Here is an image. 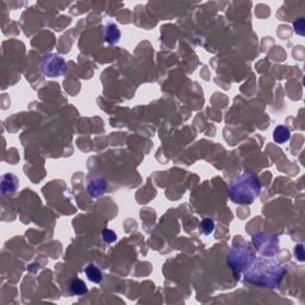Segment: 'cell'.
<instances>
[{"instance_id": "1", "label": "cell", "mask_w": 305, "mask_h": 305, "mask_svg": "<svg viewBox=\"0 0 305 305\" xmlns=\"http://www.w3.org/2000/svg\"><path fill=\"white\" fill-rule=\"evenodd\" d=\"M244 282L261 287L274 288L279 286L286 273L285 267L277 261L267 258L254 260L252 266L245 269Z\"/></svg>"}, {"instance_id": "2", "label": "cell", "mask_w": 305, "mask_h": 305, "mask_svg": "<svg viewBox=\"0 0 305 305\" xmlns=\"http://www.w3.org/2000/svg\"><path fill=\"white\" fill-rule=\"evenodd\" d=\"M260 193V179L250 172H245V173L236 177L229 186V197H230V201L235 204L248 205L254 203Z\"/></svg>"}, {"instance_id": "3", "label": "cell", "mask_w": 305, "mask_h": 305, "mask_svg": "<svg viewBox=\"0 0 305 305\" xmlns=\"http://www.w3.org/2000/svg\"><path fill=\"white\" fill-rule=\"evenodd\" d=\"M255 260V254L247 242L236 241L231 247L228 255V264L233 269L234 274L239 277L245 269L249 268Z\"/></svg>"}, {"instance_id": "4", "label": "cell", "mask_w": 305, "mask_h": 305, "mask_svg": "<svg viewBox=\"0 0 305 305\" xmlns=\"http://www.w3.org/2000/svg\"><path fill=\"white\" fill-rule=\"evenodd\" d=\"M41 71L47 78H58L63 75L67 71V63L64 59L58 54H45L42 58Z\"/></svg>"}, {"instance_id": "5", "label": "cell", "mask_w": 305, "mask_h": 305, "mask_svg": "<svg viewBox=\"0 0 305 305\" xmlns=\"http://www.w3.org/2000/svg\"><path fill=\"white\" fill-rule=\"evenodd\" d=\"M255 248L264 256H274L279 250V237L275 235L259 233L253 236Z\"/></svg>"}, {"instance_id": "6", "label": "cell", "mask_w": 305, "mask_h": 305, "mask_svg": "<svg viewBox=\"0 0 305 305\" xmlns=\"http://www.w3.org/2000/svg\"><path fill=\"white\" fill-rule=\"evenodd\" d=\"M106 188H107L106 179L102 177L93 178V179L88 180L87 183V192L92 198L101 197L102 194L106 191Z\"/></svg>"}, {"instance_id": "7", "label": "cell", "mask_w": 305, "mask_h": 305, "mask_svg": "<svg viewBox=\"0 0 305 305\" xmlns=\"http://www.w3.org/2000/svg\"><path fill=\"white\" fill-rule=\"evenodd\" d=\"M18 187V179L16 175L13 174H5L2 177L1 182V194L2 196H6V194H12L16 192Z\"/></svg>"}, {"instance_id": "8", "label": "cell", "mask_w": 305, "mask_h": 305, "mask_svg": "<svg viewBox=\"0 0 305 305\" xmlns=\"http://www.w3.org/2000/svg\"><path fill=\"white\" fill-rule=\"evenodd\" d=\"M102 39L109 44H116L121 40V30L116 24L110 23L104 28V34H102Z\"/></svg>"}, {"instance_id": "9", "label": "cell", "mask_w": 305, "mask_h": 305, "mask_svg": "<svg viewBox=\"0 0 305 305\" xmlns=\"http://www.w3.org/2000/svg\"><path fill=\"white\" fill-rule=\"evenodd\" d=\"M85 274L90 282L94 283V284H99L102 280V272L97 264H90L85 269Z\"/></svg>"}, {"instance_id": "10", "label": "cell", "mask_w": 305, "mask_h": 305, "mask_svg": "<svg viewBox=\"0 0 305 305\" xmlns=\"http://www.w3.org/2000/svg\"><path fill=\"white\" fill-rule=\"evenodd\" d=\"M291 137L290 129L286 128L284 125H279L274 129L273 131V140L279 144L287 142Z\"/></svg>"}, {"instance_id": "11", "label": "cell", "mask_w": 305, "mask_h": 305, "mask_svg": "<svg viewBox=\"0 0 305 305\" xmlns=\"http://www.w3.org/2000/svg\"><path fill=\"white\" fill-rule=\"evenodd\" d=\"M69 291L74 296H83L88 292V288L83 280L74 279L69 285Z\"/></svg>"}, {"instance_id": "12", "label": "cell", "mask_w": 305, "mask_h": 305, "mask_svg": "<svg viewBox=\"0 0 305 305\" xmlns=\"http://www.w3.org/2000/svg\"><path fill=\"white\" fill-rule=\"evenodd\" d=\"M199 228H201V231L204 235H209V234H211L212 231H214L215 222L212 220H210V218H204V220L202 221Z\"/></svg>"}, {"instance_id": "13", "label": "cell", "mask_w": 305, "mask_h": 305, "mask_svg": "<svg viewBox=\"0 0 305 305\" xmlns=\"http://www.w3.org/2000/svg\"><path fill=\"white\" fill-rule=\"evenodd\" d=\"M102 240H104L106 244H113V242L117 240L116 234L113 233L112 230H109V229H104V230L102 231Z\"/></svg>"}, {"instance_id": "14", "label": "cell", "mask_w": 305, "mask_h": 305, "mask_svg": "<svg viewBox=\"0 0 305 305\" xmlns=\"http://www.w3.org/2000/svg\"><path fill=\"white\" fill-rule=\"evenodd\" d=\"M293 26H295L296 34L302 35V36H303L304 35V20L303 18H299L298 20L295 21V23H293Z\"/></svg>"}, {"instance_id": "15", "label": "cell", "mask_w": 305, "mask_h": 305, "mask_svg": "<svg viewBox=\"0 0 305 305\" xmlns=\"http://www.w3.org/2000/svg\"><path fill=\"white\" fill-rule=\"evenodd\" d=\"M295 256L299 261H304V247L303 244H297L295 248Z\"/></svg>"}]
</instances>
